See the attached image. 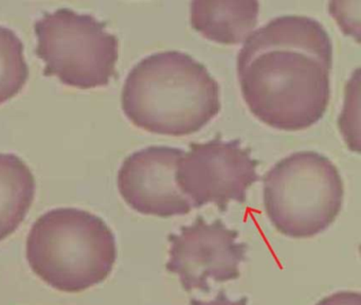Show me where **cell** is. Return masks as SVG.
I'll use <instances>...</instances> for the list:
<instances>
[{
    "mask_svg": "<svg viewBox=\"0 0 361 305\" xmlns=\"http://www.w3.org/2000/svg\"><path fill=\"white\" fill-rule=\"evenodd\" d=\"M333 42L305 15L274 17L238 55L240 91L250 112L281 131H301L324 116L331 97Z\"/></svg>",
    "mask_w": 361,
    "mask_h": 305,
    "instance_id": "6da1fadb",
    "label": "cell"
},
{
    "mask_svg": "<svg viewBox=\"0 0 361 305\" xmlns=\"http://www.w3.org/2000/svg\"><path fill=\"white\" fill-rule=\"evenodd\" d=\"M263 184L266 214L286 237H314L326 230L341 211V175L320 152L302 150L281 159L264 175Z\"/></svg>",
    "mask_w": 361,
    "mask_h": 305,
    "instance_id": "277c9868",
    "label": "cell"
},
{
    "mask_svg": "<svg viewBox=\"0 0 361 305\" xmlns=\"http://www.w3.org/2000/svg\"><path fill=\"white\" fill-rule=\"evenodd\" d=\"M259 161L251 156L240 139L225 141L221 136L207 142H192L179 161V189L198 209L214 203L221 213L231 201L244 203L247 191L259 181Z\"/></svg>",
    "mask_w": 361,
    "mask_h": 305,
    "instance_id": "8992f818",
    "label": "cell"
},
{
    "mask_svg": "<svg viewBox=\"0 0 361 305\" xmlns=\"http://www.w3.org/2000/svg\"><path fill=\"white\" fill-rule=\"evenodd\" d=\"M26 253L37 277L73 294L106 280L117 260V244L99 216L78 208H56L31 227Z\"/></svg>",
    "mask_w": 361,
    "mask_h": 305,
    "instance_id": "3957f363",
    "label": "cell"
},
{
    "mask_svg": "<svg viewBox=\"0 0 361 305\" xmlns=\"http://www.w3.org/2000/svg\"><path fill=\"white\" fill-rule=\"evenodd\" d=\"M122 109L139 128L158 135H191L221 110L219 85L206 66L177 50L147 55L130 69Z\"/></svg>",
    "mask_w": 361,
    "mask_h": 305,
    "instance_id": "7a4b0ae2",
    "label": "cell"
},
{
    "mask_svg": "<svg viewBox=\"0 0 361 305\" xmlns=\"http://www.w3.org/2000/svg\"><path fill=\"white\" fill-rule=\"evenodd\" d=\"M183 154L181 148L157 145L132 152L118 173L122 198L145 215L166 218L189 214L193 207L176 180Z\"/></svg>",
    "mask_w": 361,
    "mask_h": 305,
    "instance_id": "ba28073f",
    "label": "cell"
},
{
    "mask_svg": "<svg viewBox=\"0 0 361 305\" xmlns=\"http://www.w3.org/2000/svg\"><path fill=\"white\" fill-rule=\"evenodd\" d=\"M316 305H361V294L357 292H338L325 297Z\"/></svg>",
    "mask_w": 361,
    "mask_h": 305,
    "instance_id": "7c38bea8",
    "label": "cell"
},
{
    "mask_svg": "<svg viewBox=\"0 0 361 305\" xmlns=\"http://www.w3.org/2000/svg\"><path fill=\"white\" fill-rule=\"evenodd\" d=\"M238 235L221 220L209 224L198 215L193 224L180 227V232L169 234L166 270L178 275L187 292H210L211 280L216 283L238 280L248 249L247 243H238Z\"/></svg>",
    "mask_w": 361,
    "mask_h": 305,
    "instance_id": "52a82bcc",
    "label": "cell"
},
{
    "mask_svg": "<svg viewBox=\"0 0 361 305\" xmlns=\"http://www.w3.org/2000/svg\"><path fill=\"white\" fill-rule=\"evenodd\" d=\"M35 31L45 76L81 89L106 86L115 76L119 40L94 15L59 8L45 13Z\"/></svg>",
    "mask_w": 361,
    "mask_h": 305,
    "instance_id": "5b68a950",
    "label": "cell"
},
{
    "mask_svg": "<svg viewBox=\"0 0 361 305\" xmlns=\"http://www.w3.org/2000/svg\"><path fill=\"white\" fill-rule=\"evenodd\" d=\"M190 305H248V297L244 296L238 300L232 301L224 290H219L212 300L202 301L193 298L190 300Z\"/></svg>",
    "mask_w": 361,
    "mask_h": 305,
    "instance_id": "4fadbf2b",
    "label": "cell"
},
{
    "mask_svg": "<svg viewBox=\"0 0 361 305\" xmlns=\"http://www.w3.org/2000/svg\"><path fill=\"white\" fill-rule=\"evenodd\" d=\"M35 196L30 167L11 152H0V241L24 222Z\"/></svg>",
    "mask_w": 361,
    "mask_h": 305,
    "instance_id": "30bf717a",
    "label": "cell"
},
{
    "mask_svg": "<svg viewBox=\"0 0 361 305\" xmlns=\"http://www.w3.org/2000/svg\"><path fill=\"white\" fill-rule=\"evenodd\" d=\"M24 42L18 34L0 25V104L18 95L29 78Z\"/></svg>",
    "mask_w": 361,
    "mask_h": 305,
    "instance_id": "8fae6325",
    "label": "cell"
},
{
    "mask_svg": "<svg viewBox=\"0 0 361 305\" xmlns=\"http://www.w3.org/2000/svg\"><path fill=\"white\" fill-rule=\"evenodd\" d=\"M259 12L257 1L194 0L190 4V23L207 40L238 44L252 33Z\"/></svg>",
    "mask_w": 361,
    "mask_h": 305,
    "instance_id": "9c48e42d",
    "label": "cell"
}]
</instances>
